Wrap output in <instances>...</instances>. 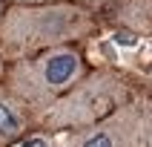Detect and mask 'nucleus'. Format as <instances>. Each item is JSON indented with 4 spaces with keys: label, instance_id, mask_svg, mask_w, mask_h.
<instances>
[{
    "label": "nucleus",
    "instance_id": "obj_1",
    "mask_svg": "<svg viewBox=\"0 0 152 147\" xmlns=\"http://www.w3.org/2000/svg\"><path fill=\"white\" fill-rule=\"evenodd\" d=\"M95 32L98 15L75 0L9 3L0 20V58L17 61L58 46H80Z\"/></svg>",
    "mask_w": 152,
    "mask_h": 147
},
{
    "label": "nucleus",
    "instance_id": "obj_2",
    "mask_svg": "<svg viewBox=\"0 0 152 147\" xmlns=\"http://www.w3.org/2000/svg\"><path fill=\"white\" fill-rule=\"evenodd\" d=\"M86 72L89 61L80 46H58L17 61H6L0 84L23 104L34 121H40Z\"/></svg>",
    "mask_w": 152,
    "mask_h": 147
},
{
    "label": "nucleus",
    "instance_id": "obj_3",
    "mask_svg": "<svg viewBox=\"0 0 152 147\" xmlns=\"http://www.w3.org/2000/svg\"><path fill=\"white\" fill-rule=\"evenodd\" d=\"M132 98H138V92L129 75H124L121 69H112V66H95L37 124L43 130L75 133V130H83V127H92V124L103 121L106 115L121 110Z\"/></svg>",
    "mask_w": 152,
    "mask_h": 147
},
{
    "label": "nucleus",
    "instance_id": "obj_4",
    "mask_svg": "<svg viewBox=\"0 0 152 147\" xmlns=\"http://www.w3.org/2000/svg\"><path fill=\"white\" fill-rule=\"evenodd\" d=\"M69 147H144L138 98H132L92 127L69 133Z\"/></svg>",
    "mask_w": 152,
    "mask_h": 147
},
{
    "label": "nucleus",
    "instance_id": "obj_5",
    "mask_svg": "<svg viewBox=\"0 0 152 147\" xmlns=\"http://www.w3.org/2000/svg\"><path fill=\"white\" fill-rule=\"evenodd\" d=\"M32 121L34 118L26 112V107L12 92H6V86L0 84V147L20 144L29 136Z\"/></svg>",
    "mask_w": 152,
    "mask_h": 147
},
{
    "label": "nucleus",
    "instance_id": "obj_6",
    "mask_svg": "<svg viewBox=\"0 0 152 147\" xmlns=\"http://www.w3.org/2000/svg\"><path fill=\"white\" fill-rule=\"evenodd\" d=\"M138 110H141V138H144V147H152V92L138 95Z\"/></svg>",
    "mask_w": 152,
    "mask_h": 147
},
{
    "label": "nucleus",
    "instance_id": "obj_7",
    "mask_svg": "<svg viewBox=\"0 0 152 147\" xmlns=\"http://www.w3.org/2000/svg\"><path fill=\"white\" fill-rule=\"evenodd\" d=\"M75 3H83V6H89L95 12V6H103V3H109V0H75Z\"/></svg>",
    "mask_w": 152,
    "mask_h": 147
},
{
    "label": "nucleus",
    "instance_id": "obj_8",
    "mask_svg": "<svg viewBox=\"0 0 152 147\" xmlns=\"http://www.w3.org/2000/svg\"><path fill=\"white\" fill-rule=\"evenodd\" d=\"M6 9H9V0H0V20H3V15H6Z\"/></svg>",
    "mask_w": 152,
    "mask_h": 147
},
{
    "label": "nucleus",
    "instance_id": "obj_9",
    "mask_svg": "<svg viewBox=\"0 0 152 147\" xmlns=\"http://www.w3.org/2000/svg\"><path fill=\"white\" fill-rule=\"evenodd\" d=\"M9 3H46V0H9Z\"/></svg>",
    "mask_w": 152,
    "mask_h": 147
}]
</instances>
